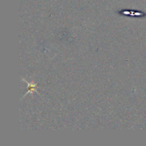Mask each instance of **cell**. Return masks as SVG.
Returning a JSON list of instances; mask_svg holds the SVG:
<instances>
[{"instance_id": "obj_1", "label": "cell", "mask_w": 146, "mask_h": 146, "mask_svg": "<svg viewBox=\"0 0 146 146\" xmlns=\"http://www.w3.org/2000/svg\"><path fill=\"white\" fill-rule=\"evenodd\" d=\"M25 81V80H24ZM27 82V81H26ZM27 84H28V92L26 94L27 95L28 93H32V92H37L36 91V85L34 83H28L27 82Z\"/></svg>"}]
</instances>
